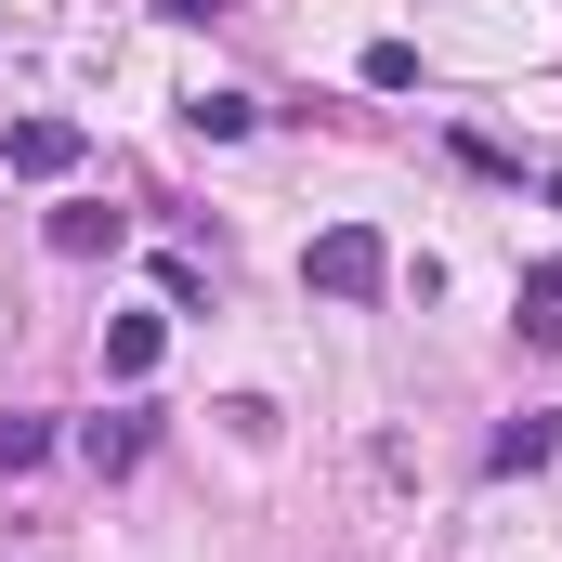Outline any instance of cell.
<instances>
[{"instance_id": "6da1fadb", "label": "cell", "mask_w": 562, "mask_h": 562, "mask_svg": "<svg viewBox=\"0 0 562 562\" xmlns=\"http://www.w3.org/2000/svg\"><path fill=\"white\" fill-rule=\"evenodd\" d=\"M301 288H327V301H380V288H393V249H380V223H327V236L301 249Z\"/></svg>"}, {"instance_id": "7a4b0ae2", "label": "cell", "mask_w": 562, "mask_h": 562, "mask_svg": "<svg viewBox=\"0 0 562 562\" xmlns=\"http://www.w3.org/2000/svg\"><path fill=\"white\" fill-rule=\"evenodd\" d=\"M0 170H26V183L79 170V119H13V132H0Z\"/></svg>"}, {"instance_id": "3957f363", "label": "cell", "mask_w": 562, "mask_h": 562, "mask_svg": "<svg viewBox=\"0 0 562 562\" xmlns=\"http://www.w3.org/2000/svg\"><path fill=\"white\" fill-rule=\"evenodd\" d=\"M550 445H562V419H537V406H524V419L497 431V445H484V458H497V471H550Z\"/></svg>"}, {"instance_id": "277c9868", "label": "cell", "mask_w": 562, "mask_h": 562, "mask_svg": "<svg viewBox=\"0 0 562 562\" xmlns=\"http://www.w3.org/2000/svg\"><path fill=\"white\" fill-rule=\"evenodd\" d=\"M510 327H524V340H562V262H537V276H524V301H510Z\"/></svg>"}, {"instance_id": "5b68a950", "label": "cell", "mask_w": 562, "mask_h": 562, "mask_svg": "<svg viewBox=\"0 0 562 562\" xmlns=\"http://www.w3.org/2000/svg\"><path fill=\"white\" fill-rule=\"evenodd\" d=\"M157 340H170L157 314H119V327H105V367H119V380H144V367H157Z\"/></svg>"}, {"instance_id": "8992f818", "label": "cell", "mask_w": 562, "mask_h": 562, "mask_svg": "<svg viewBox=\"0 0 562 562\" xmlns=\"http://www.w3.org/2000/svg\"><path fill=\"white\" fill-rule=\"evenodd\" d=\"M53 249H66V262H92V249H119V210H53Z\"/></svg>"}, {"instance_id": "52a82bcc", "label": "cell", "mask_w": 562, "mask_h": 562, "mask_svg": "<svg viewBox=\"0 0 562 562\" xmlns=\"http://www.w3.org/2000/svg\"><path fill=\"white\" fill-rule=\"evenodd\" d=\"M79 458H92V471H132V458H144V419H92V431H79Z\"/></svg>"}, {"instance_id": "ba28073f", "label": "cell", "mask_w": 562, "mask_h": 562, "mask_svg": "<svg viewBox=\"0 0 562 562\" xmlns=\"http://www.w3.org/2000/svg\"><path fill=\"white\" fill-rule=\"evenodd\" d=\"M183 119H196V132H210V144H236V132H249V119H262V105H249V92H196Z\"/></svg>"}, {"instance_id": "9c48e42d", "label": "cell", "mask_w": 562, "mask_h": 562, "mask_svg": "<svg viewBox=\"0 0 562 562\" xmlns=\"http://www.w3.org/2000/svg\"><path fill=\"white\" fill-rule=\"evenodd\" d=\"M40 458H53V431H40V419H0V471H40Z\"/></svg>"}]
</instances>
